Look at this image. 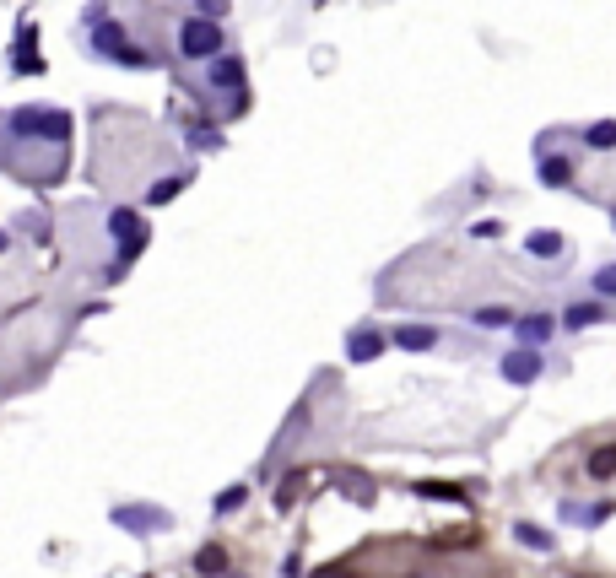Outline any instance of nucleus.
<instances>
[{"label":"nucleus","mask_w":616,"mask_h":578,"mask_svg":"<svg viewBox=\"0 0 616 578\" xmlns=\"http://www.w3.org/2000/svg\"><path fill=\"white\" fill-rule=\"evenodd\" d=\"M92 28H98V33H92V49H98L103 60H125L130 55V49H125V28H119V22H92Z\"/></svg>","instance_id":"nucleus-4"},{"label":"nucleus","mask_w":616,"mask_h":578,"mask_svg":"<svg viewBox=\"0 0 616 578\" xmlns=\"http://www.w3.org/2000/svg\"><path fill=\"white\" fill-rule=\"evenodd\" d=\"M411 578H422V573H411Z\"/></svg>","instance_id":"nucleus-22"},{"label":"nucleus","mask_w":616,"mask_h":578,"mask_svg":"<svg viewBox=\"0 0 616 578\" xmlns=\"http://www.w3.org/2000/svg\"><path fill=\"white\" fill-rule=\"evenodd\" d=\"M179 49H184V60H217L222 55V28H217V22H206V17L184 22V28H179Z\"/></svg>","instance_id":"nucleus-1"},{"label":"nucleus","mask_w":616,"mask_h":578,"mask_svg":"<svg viewBox=\"0 0 616 578\" xmlns=\"http://www.w3.org/2000/svg\"><path fill=\"white\" fill-rule=\"evenodd\" d=\"M584 141L595 146V152H611V146H616V125H611V119H600V125L584 130Z\"/></svg>","instance_id":"nucleus-12"},{"label":"nucleus","mask_w":616,"mask_h":578,"mask_svg":"<svg viewBox=\"0 0 616 578\" xmlns=\"http://www.w3.org/2000/svg\"><path fill=\"white\" fill-rule=\"evenodd\" d=\"M222 568H227L222 546H206V551H200V573H222Z\"/></svg>","instance_id":"nucleus-14"},{"label":"nucleus","mask_w":616,"mask_h":578,"mask_svg":"<svg viewBox=\"0 0 616 578\" xmlns=\"http://www.w3.org/2000/svg\"><path fill=\"white\" fill-rule=\"evenodd\" d=\"M314 578H341V573H336V568H325V573H314Z\"/></svg>","instance_id":"nucleus-20"},{"label":"nucleus","mask_w":616,"mask_h":578,"mask_svg":"<svg viewBox=\"0 0 616 578\" xmlns=\"http://www.w3.org/2000/svg\"><path fill=\"white\" fill-rule=\"evenodd\" d=\"M514 330H519V341H530V346H541V341H552V319H514Z\"/></svg>","instance_id":"nucleus-8"},{"label":"nucleus","mask_w":616,"mask_h":578,"mask_svg":"<svg viewBox=\"0 0 616 578\" xmlns=\"http://www.w3.org/2000/svg\"><path fill=\"white\" fill-rule=\"evenodd\" d=\"M179 184H184V179H163V184H152V190H146V200H152V206H157V200L179 195Z\"/></svg>","instance_id":"nucleus-17"},{"label":"nucleus","mask_w":616,"mask_h":578,"mask_svg":"<svg viewBox=\"0 0 616 578\" xmlns=\"http://www.w3.org/2000/svg\"><path fill=\"white\" fill-rule=\"evenodd\" d=\"M503 379L508 384H535L541 379V352H530V346L525 352H508L503 357Z\"/></svg>","instance_id":"nucleus-3"},{"label":"nucleus","mask_w":616,"mask_h":578,"mask_svg":"<svg viewBox=\"0 0 616 578\" xmlns=\"http://www.w3.org/2000/svg\"><path fill=\"white\" fill-rule=\"evenodd\" d=\"M541 179H546V184H562V179H568V163H562V157H546V163H541Z\"/></svg>","instance_id":"nucleus-15"},{"label":"nucleus","mask_w":616,"mask_h":578,"mask_svg":"<svg viewBox=\"0 0 616 578\" xmlns=\"http://www.w3.org/2000/svg\"><path fill=\"white\" fill-rule=\"evenodd\" d=\"M476 325H481V330H503V325H514V308L487 303V308H476Z\"/></svg>","instance_id":"nucleus-9"},{"label":"nucleus","mask_w":616,"mask_h":578,"mask_svg":"<svg viewBox=\"0 0 616 578\" xmlns=\"http://www.w3.org/2000/svg\"><path fill=\"white\" fill-rule=\"evenodd\" d=\"M384 352V335L373 330V325H363V330H352V341H346V357L352 362H373Z\"/></svg>","instance_id":"nucleus-5"},{"label":"nucleus","mask_w":616,"mask_h":578,"mask_svg":"<svg viewBox=\"0 0 616 578\" xmlns=\"http://www.w3.org/2000/svg\"><path fill=\"white\" fill-rule=\"evenodd\" d=\"M433 341H438V335L427 330V325H400L395 330V346H406V352H427Z\"/></svg>","instance_id":"nucleus-7"},{"label":"nucleus","mask_w":616,"mask_h":578,"mask_svg":"<svg viewBox=\"0 0 616 578\" xmlns=\"http://www.w3.org/2000/svg\"><path fill=\"white\" fill-rule=\"evenodd\" d=\"M206 82L211 87H238V82H244V65H238L233 55H217L206 65Z\"/></svg>","instance_id":"nucleus-6"},{"label":"nucleus","mask_w":616,"mask_h":578,"mask_svg":"<svg viewBox=\"0 0 616 578\" xmlns=\"http://www.w3.org/2000/svg\"><path fill=\"white\" fill-rule=\"evenodd\" d=\"M595 319H600V303H573L568 314H562V325H568V330H584V325H595Z\"/></svg>","instance_id":"nucleus-11"},{"label":"nucleus","mask_w":616,"mask_h":578,"mask_svg":"<svg viewBox=\"0 0 616 578\" xmlns=\"http://www.w3.org/2000/svg\"><path fill=\"white\" fill-rule=\"evenodd\" d=\"M595 292H606V298H616V265H606V271H595Z\"/></svg>","instance_id":"nucleus-18"},{"label":"nucleus","mask_w":616,"mask_h":578,"mask_svg":"<svg viewBox=\"0 0 616 578\" xmlns=\"http://www.w3.org/2000/svg\"><path fill=\"white\" fill-rule=\"evenodd\" d=\"M514 535H519L525 546H535V551H552V535H546L541 524H514Z\"/></svg>","instance_id":"nucleus-13"},{"label":"nucleus","mask_w":616,"mask_h":578,"mask_svg":"<svg viewBox=\"0 0 616 578\" xmlns=\"http://www.w3.org/2000/svg\"><path fill=\"white\" fill-rule=\"evenodd\" d=\"M114 524H119V530L146 535V530H168V514H163V508H114Z\"/></svg>","instance_id":"nucleus-2"},{"label":"nucleus","mask_w":616,"mask_h":578,"mask_svg":"<svg viewBox=\"0 0 616 578\" xmlns=\"http://www.w3.org/2000/svg\"><path fill=\"white\" fill-rule=\"evenodd\" d=\"M0 254H6V233H0Z\"/></svg>","instance_id":"nucleus-21"},{"label":"nucleus","mask_w":616,"mask_h":578,"mask_svg":"<svg viewBox=\"0 0 616 578\" xmlns=\"http://www.w3.org/2000/svg\"><path fill=\"white\" fill-rule=\"evenodd\" d=\"M244 492H249V487H233V492H222V503H217V508H222V514H233V508L244 503Z\"/></svg>","instance_id":"nucleus-19"},{"label":"nucleus","mask_w":616,"mask_h":578,"mask_svg":"<svg viewBox=\"0 0 616 578\" xmlns=\"http://www.w3.org/2000/svg\"><path fill=\"white\" fill-rule=\"evenodd\" d=\"M589 476H595V481L616 476V443H606V449H595V454H589Z\"/></svg>","instance_id":"nucleus-10"},{"label":"nucleus","mask_w":616,"mask_h":578,"mask_svg":"<svg viewBox=\"0 0 616 578\" xmlns=\"http://www.w3.org/2000/svg\"><path fill=\"white\" fill-rule=\"evenodd\" d=\"M557 249H562L557 233H535V238H530V254H557Z\"/></svg>","instance_id":"nucleus-16"}]
</instances>
